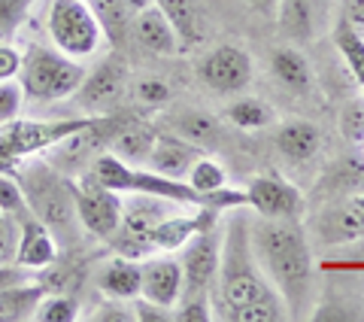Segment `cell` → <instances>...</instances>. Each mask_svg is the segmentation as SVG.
<instances>
[{"label":"cell","mask_w":364,"mask_h":322,"mask_svg":"<svg viewBox=\"0 0 364 322\" xmlns=\"http://www.w3.org/2000/svg\"><path fill=\"white\" fill-rule=\"evenodd\" d=\"M228 225L222 232V256L219 274H215L210 301L213 319L231 322H279L289 319V310L282 304L279 292L264 277L261 264L252 252V210L249 207H234L228 210Z\"/></svg>","instance_id":"obj_1"},{"label":"cell","mask_w":364,"mask_h":322,"mask_svg":"<svg viewBox=\"0 0 364 322\" xmlns=\"http://www.w3.org/2000/svg\"><path fill=\"white\" fill-rule=\"evenodd\" d=\"M252 252L270 286L279 292L289 319H298L313 292V249L301 219H261L249 222Z\"/></svg>","instance_id":"obj_2"},{"label":"cell","mask_w":364,"mask_h":322,"mask_svg":"<svg viewBox=\"0 0 364 322\" xmlns=\"http://www.w3.org/2000/svg\"><path fill=\"white\" fill-rule=\"evenodd\" d=\"M21 194L28 201V210L49 228L55 240L76 244L79 237V216H76V182L61 174L58 167L46 161H28L16 174Z\"/></svg>","instance_id":"obj_3"},{"label":"cell","mask_w":364,"mask_h":322,"mask_svg":"<svg viewBox=\"0 0 364 322\" xmlns=\"http://www.w3.org/2000/svg\"><path fill=\"white\" fill-rule=\"evenodd\" d=\"M18 85L25 91V100L33 103H55L73 98V91L85 79V64H79L70 55H64L55 46H28L21 52Z\"/></svg>","instance_id":"obj_4"},{"label":"cell","mask_w":364,"mask_h":322,"mask_svg":"<svg viewBox=\"0 0 364 322\" xmlns=\"http://www.w3.org/2000/svg\"><path fill=\"white\" fill-rule=\"evenodd\" d=\"M88 174L95 177L100 186H107L119 194H155V198L176 201L182 207H200L203 204V198L186 180H170V177L155 174L149 167H143V165H128L124 158L112 155L109 149H104V152L91 161Z\"/></svg>","instance_id":"obj_5"},{"label":"cell","mask_w":364,"mask_h":322,"mask_svg":"<svg viewBox=\"0 0 364 322\" xmlns=\"http://www.w3.org/2000/svg\"><path fill=\"white\" fill-rule=\"evenodd\" d=\"M46 28H49V40L55 49H61L76 61L91 58L104 40L88 0H49Z\"/></svg>","instance_id":"obj_6"},{"label":"cell","mask_w":364,"mask_h":322,"mask_svg":"<svg viewBox=\"0 0 364 322\" xmlns=\"http://www.w3.org/2000/svg\"><path fill=\"white\" fill-rule=\"evenodd\" d=\"M91 116H76V119H58V122H6L0 125V167L9 161H18L33 152H49L55 143L70 137L82 125H88Z\"/></svg>","instance_id":"obj_7"},{"label":"cell","mask_w":364,"mask_h":322,"mask_svg":"<svg viewBox=\"0 0 364 322\" xmlns=\"http://www.w3.org/2000/svg\"><path fill=\"white\" fill-rule=\"evenodd\" d=\"M122 125V116H112V113H104V116H91L88 125H82L79 131H73L70 137H64L61 143L52 146L49 161L61 174L73 177V174H85L104 149H109V140L116 128Z\"/></svg>","instance_id":"obj_8"},{"label":"cell","mask_w":364,"mask_h":322,"mask_svg":"<svg viewBox=\"0 0 364 322\" xmlns=\"http://www.w3.org/2000/svg\"><path fill=\"white\" fill-rule=\"evenodd\" d=\"M170 204L167 198H155V194H134V201L124 207L122 204V222L119 232L112 234L109 244L119 249V256L128 259H146L152 256V228L170 216L173 210H167Z\"/></svg>","instance_id":"obj_9"},{"label":"cell","mask_w":364,"mask_h":322,"mask_svg":"<svg viewBox=\"0 0 364 322\" xmlns=\"http://www.w3.org/2000/svg\"><path fill=\"white\" fill-rule=\"evenodd\" d=\"M128 83H131L128 64L119 55H109V58L95 64L91 73H85V79L73 91V100L85 116H104L122 100V95L128 91Z\"/></svg>","instance_id":"obj_10"},{"label":"cell","mask_w":364,"mask_h":322,"mask_svg":"<svg viewBox=\"0 0 364 322\" xmlns=\"http://www.w3.org/2000/svg\"><path fill=\"white\" fill-rule=\"evenodd\" d=\"M219 256H222V232L219 222L203 228L182 246V295H210L215 274H219Z\"/></svg>","instance_id":"obj_11"},{"label":"cell","mask_w":364,"mask_h":322,"mask_svg":"<svg viewBox=\"0 0 364 322\" xmlns=\"http://www.w3.org/2000/svg\"><path fill=\"white\" fill-rule=\"evenodd\" d=\"M76 216L82 232L95 234L97 240H112L122 222V198L119 192L100 186L85 170L82 180L76 182Z\"/></svg>","instance_id":"obj_12"},{"label":"cell","mask_w":364,"mask_h":322,"mask_svg":"<svg viewBox=\"0 0 364 322\" xmlns=\"http://www.w3.org/2000/svg\"><path fill=\"white\" fill-rule=\"evenodd\" d=\"M246 192V207L261 219H301L304 216V194L282 177H255Z\"/></svg>","instance_id":"obj_13"},{"label":"cell","mask_w":364,"mask_h":322,"mask_svg":"<svg viewBox=\"0 0 364 322\" xmlns=\"http://www.w3.org/2000/svg\"><path fill=\"white\" fill-rule=\"evenodd\" d=\"M198 76L203 85H210L219 95H234L252 79V58L240 46H215L210 55L200 58Z\"/></svg>","instance_id":"obj_14"},{"label":"cell","mask_w":364,"mask_h":322,"mask_svg":"<svg viewBox=\"0 0 364 322\" xmlns=\"http://www.w3.org/2000/svg\"><path fill=\"white\" fill-rule=\"evenodd\" d=\"M131 37L140 43L146 52L161 55V58H173V55H182V49H186L179 31L173 28V21L161 13L158 4H149L146 9H140V13H134Z\"/></svg>","instance_id":"obj_15"},{"label":"cell","mask_w":364,"mask_h":322,"mask_svg":"<svg viewBox=\"0 0 364 322\" xmlns=\"http://www.w3.org/2000/svg\"><path fill=\"white\" fill-rule=\"evenodd\" d=\"M182 295V264L170 256H146L140 261V298L164 307H176Z\"/></svg>","instance_id":"obj_16"},{"label":"cell","mask_w":364,"mask_h":322,"mask_svg":"<svg viewBox=\"0 0 364 322\" xmlns=\"http://www.w3.org/2000/svg\"><path fill=\"white\" fill-rule=\"evenodd\" d=\"M337 0H279V25L291 40H318L328 31Z\"/></svg>","instance_id":"obj_17"},{"label":"cell","mask_w":364,"mask_h":322,"mask_svg":"<svg viewBox=\"0 0 364 322\" xmlns=\"http://www.w3.org/2000/svg\"><path fill=\"white\" fill-rule=\"evenodd\" d=\"M316 234L328 246L364 237V192L349 194L346 201H340L334 207H325L322 216L316 219Z\"/></svg>","instance_id":"obj_18"},{"label":"cell","mask_w":364,"mask_h":322,"mask_svg":"<svg viewBox=\"0 0 364 322\" xmlns=\"http://www.w3.org/2000/svg\"><path fill=\"white\" fill-rule=\"evenodd\" d=\"M58 261V240L46 228L37 216L18 222V246H16V264L28 271H43Z\"/></svg>","instance_id":"obj_19"},{"label":"cell","mask_w":364,"mask_h":322,"mask_svg":"<svg viewBox=\"0 0 364 322\" xmlns=\"http://www.w3.org/2000/svg\"><path fill=\"white\" fill-rule=\"evenodd\" d=\"M200 155H203V149H198L195 143L182 140L176 134H158V140H155L143 167H149L155 174L170 177V180H186L191 165H195Z\"/></svg>","instance_id":"obj_20"},{"label":"cell","mask_w":364,"mask_h":322,"mask_svg":"<svg viewBox=\"0 0 364 322\" xmlns=\"http://www.w3.org/2000/svg\"><path fill=\"white\" fill-rule=\"evenodd\" d=\"M97 289L107 298H119V301H134L140 295V261L128 256H116L104 261L95 274Z\"/></svg>","instance_id":"obj_21"},{"label":"cell","mask_w":364,"mask_h":322,"mask_svg":"<svg viewBox=\"0 0 364 322\" xmlns=\"http://www.w3.org/2000/svg\"><path fill=\"white\" fill-rule=\"evenodd\" d=\"M270 73L277 83L286 85L291 95H310L313 88V67L306 61V55L294 46H279L270 52Z\"/></svg>","instance_id":"obj_22"},{"label":"cell","mask_w":364,"mask_h":322,"mask_svg":"<svg viewBox=\"0 0 364 322\" xmlns=\"http://www.w3.org/2000/svg\"><path fill=\"white\" fill-rule=\"evenodd\" d=\"M158 140V131L146 122H134V119H122V125L116 128L109 140V152L124 158L128 165H146L152 146Z\"/></svg>","instance_id":"obj_23"},{"label":"cell","mask_w":364,"mask_h":322,"mask_svg":"<svg viewBox=\"0 0 364 322\" xmlns=\"http://www.w3.org/2000/svg\"><path fill=\"white\" fill-rule=\"evenodd\" d=\"M277 149H279V155H286L289 161H310L318 155V149H322V131L306 119H291L286 125H279Z\"/></svg>","instance_id":"obj_24"},{"label":"cell","mask_w":364,"mask_h":322,"mask_svg":"<svg viewBox=\"0 0 364 322\" xmlns=\"http://www.w3.org/2000/svg\"><path fill=\"white\" fill-rule=\"evenodd\" d=\"M88 6L97 19L104 40L112 49H122L134 28V9L128 6V0H88Z\"/></svg>","instance_id":"obj_25"},{"label":"cell","mask_w":364,"mask_h":322,"mask_svg":"<svg viewBox=\"0 0 364 322\" xmlns=\"http://www.w3.org/2000/svg\"><path fill=\"white\" fill-rule=\"evenodd\" d=\"M170 128H173L176 137L195 143L198 149H203V152L222 143V125H219V119L210 116V113H200V110H182L179 116L170 119Z\"/></svg>","instance_id":"obj_26"},{"label":"cell","mask_w":364,"mask_h":322,"mask_svg":"<svg viewBox=\"0 0 364 322\" xmlns=\"http://www.w3.org/2000/svg\"><path fill=\"white\" fill-rule=\"evenodd\" d=\"M25 283H28V280L0 286V322L33 319L40 298L46 295V286H43V283H40V286H37V283H33V286H25Z\"/></svg>","instance_id":"obj_27"},{"label":"cell","mask_w":364,"mask_h":322,"mask_svg":"<svg viewBox=\"0 0 364 322\" xmlns=\"http://www.w3.org/2000/svg\"><path fill=\"white\" fill-rule=\"evenodd\" d=\"M331 40L337 46L340 58H343V64L349 67V73L355 76V83L364 88V33L358 25H352V21L343 16L334 25L331 31Z\"/></svg>","instance_id":"obj_28"},{"label":"cell","mask_w":364,"mask_h":322,"mask_svg":"<svg viewBox=\"0 0 364 322\" xmlns=\"http://www.w3.org/2000/svg\"><path fill=\"white\" fill-rule=\"evenodd\" d=\"M273 119H277V113L261 98H240L228 107V122L240 131H261L273 125Z\"/></svg>","instance_id":"obj_29"},{"label":"cell","mask_w":364,"mask_h":322,"mask_svg":"<svg viewBox=\"0 0 364 322\" xmlns=\"http://www.w3.org/2000/svg\"><path fill=\"white\" fill-rule=\"evenodd\" d=\"M161 6V13L173 21V28L179 31V37L186 46L198 43L200 40V19H198V9L191 0H155Z\"/></svg>","instance_id":"obj_30"},{"label":"cell","mask_w":364,"mask_h":322,"mask_svg":"<svg viewBox=\"0 0 364 322\" xmlns=\"http://www.w3.org/2000/svg\"><path fill=\"white\" fill-rule=\"evenodd\" d=\"M186 182L200 194V198H207L210 192L228 186V174H225V167L219 165V161H213L207 152H203V155L195 161V165H191Z\"/></svg>","instance_id":"obj_31"},{"label":"cell","mask_w":364,"mask_h":322,"mask_svg":"<svg viewBox=\"0 0 364 322\" xmlns=\"http://www.w3.org/2000/svg\"><path fill=\"white\" fill-rule=\"evenodd\" d=\"M128 91H131V100L136 103V107H143V110H158V107H164V103L170 100V85L164 83V79H158V76L134 79V83H128Z\"/></svg>","instance_id":"obj_32"},{"label":"cell","mask_w":364,"mask_h":322,"mask_svg":"<svg viewBox=\"0 0 364 322\" xmlns=\"http://www.w3.org/2000/svg\"><path fill=\"white\" fill-rule=\"evenodd\" d=\"M33 319H40V322H73V319H79V307H76V301L70 295L52 292V295L40 298Z\"/></svg>","instance_id":"obj_33"},{"label":"cell","mask_w":364,"mask_h":322,"mask_svg":"<svg viewBox=\"0 0 364 322\" xmlns=\"http://www.w3.org/2000/svg\"><path fill=\"white\" fill-rule=\"evenodd\" d=\"M0 210H4L6 216H13L16 222H21V219H28L31 216L18 180L13 174H6V170H0Z\"/></svg>","instance_id":"obj_34"},{"label":"cell","mask_w":364,"mask_h":322,"mask_svg":"<svg viewBox=\"0 0 364 322\" xmlns=\"http://www.w3.org/2000/svg\"><path fill=\"white\" fill-rule=\"evenodd\" d=\"M37 0H0V43L13 40Z\"/></svg>","instance_id":"obj_35"},{"label":"cell","mask_w":364,"mask_h":322,"mask_svg":"<svg viewBox=\"0 0 364 322\" xmlns=\"http://www.w3.org/2000/svg\"><path fill=\"white\" fill-rule=\"evenodd\" d=\"M213 301L210 295H186L173 307V322H210Z\"/></svg>","instance_id":"obj_36"},{"label":"cell","mask_w":364,"mask_h":322,"mask_svg":"<svg viewBox=\"0 0 364 322\" xmlns=\"http://www.w3.org/2000/svg\"><path fill=\"white\" fill-rule=\"evenodd\" d=\"M21 103H25V91H21L18 79H6V83H0V125L18 119Z\"/></svg>","instance_id":"obj_37"},{"label":"cell","mask_w":364,"mask_h":322,"mask_svg":"<svg viewBox=\"0 0 364 322\" xmlns=\"http://www.w3.org/2000/svg\"><path fill=\"white\" fill-rule=\"evenodd\" d=\"M340 131L346 140L364 143V100H349L343 116H340Z\"/></svg>","instance_id":"obj_38"},{"label":"cell","mask_w":364,"mask_h":322,"mask_svg":"<svg viewBox=\"0 0 364 322\" xmlns=\"http://www.w3.org/2000/svg\"><path fill=\"white\" fill-rule=\"evenodd\" d=\"M16 246H18V222L0 210V264L16 261Z\"/></svg>","instance_id":"obj_39"},{"label":"cell","mask_w":364,"mask_h":322,"mask_svg":"<svg viewBox=\"0 0 364 322\" xmlns=\"http://www.w3.org/2000/svg\"><path fill=\"white\" fill-rule=\"evenodd\" d=\"M88 319H95V322H134L136 316H134V304L128 307V301L109 298V301L100 304Z\"/></svg>","instance_id":"obj_40"},{"label":"cell","mask_w":364,"mask_h":322,"mask_svg":"<svg viewBox=\"0 0 364 322\" xmlns=\"http://www.w3.org/2000/svg\"><path fill=\"white\" fill-rule=\"evenodd\" d=\"M134 316L140 319V322H173V307L146 301V298L136 295L134 298Z\"/></svg>","instance_id":"obj_41"},{"label":"cell","mask_w":364,"mask_h":322,"mask_svg":"<svg viewBox=\"0 0 364 322\" xmlns=\"http://www.w3.org/2000/svg\"><path fill=\"white\" fill-rule=\"evenodd\" d=\"M18 71H21V52L9 43H0V83L16 79Z\"/></svg>","instance_id":"obj_42"},{"label":"cell","mask_w":364,"mask_h":322,"mask_svg":"<svg viewBox=\"0 0 364 322\" xmlns=\"http://www.w3.org/2000/svg\"><path fill=\"white\" fill-rule=\"evenodd\" d=\"M249 6H255L258 13H264V16H277V9H279V0H246Z\"/></svg>","instance_id":"obj_43"},{"label":"cell","mask_w":364,"mask_h":322,"mask_svg":"<svg viewBox=\"0 0 364 322\" xmlns=\"http://www.w3.org/2000/svg\"><path fill=\"white\" fill-rule=\"evenodd\" d=\"M349 21H352V25H364V0H352V4H349V16H346Z\"/></svg>","instance_id":"obj_44"},{"label":"cell","mask_w":364,"mask_h":322,"mask_svg":"<svg viewBox=\"0 0 364 322\" xmlns=\"http://www.w3.org/2000/svg\"><path fill=\"white\" fill-rule=\"evenodd\" d=\"M149 4H155V0H128V6L134 9V13H140V9H146Z\"/></svg>","instance_id":"obj_45"}]
</instances>
